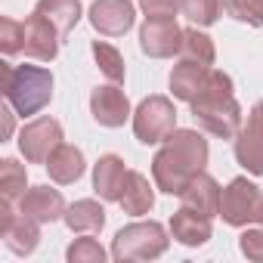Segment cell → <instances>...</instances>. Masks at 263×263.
Listing matches in <instances>:
<instances>
[{"label": "cell", "mask_w": 263, "mask_h": 263, "mask_svg": "<svg viewBox=\"0 0 263 263\" xmlns=\"http://www.w3.org/2000/svg\"><path fill=\"white\" fill-rule=\"evenodd\" d=\"M62 146V124L53 118H37L22 127L19 134V149L25 161L31 164H47V158Z\"/></svg>", "instance_id": "7"}, {"label": "cell", "mask_w": 263, "mask_h": 263, "mask_svg": "<svg viewBox=\"0 0 263 263\" xmlns=\"http://www.w3.org/2000/svg\"><path fill=\"white\" fill-rule=\"evenodd\" d=\"M47 171H50V180L53 183H78L84 177V152L78 146H59L50 158H47Z\"/></svg>", "instance_id": "20"}, {"label": "cell", "mask_w": 263, "mask_h": 263, "mask_svg": "<svg viewBox=\"0 0 263 263\" xmlns=\"http://www.w3.org/2000/svg\"><path fill=\"white\" fill-rule=\"evenodd\" d=\"M180 56H183V59H192V62L214 65L217 50H214V41H211L204 31H198V28H186V31H183V47H180Z\"/></svg>", "instance_id": "23"}, {"label": "cell", "mask_w": 263, "mask_h": 263, "mask_svg": "<svg viewBox=\"0 0 263 263\" xmlns=\"http://www.w3.org/2000/svg\"><path fill=\"white\" fill-rule=\"evenodd\" d=\"M137 10L130 0H96L90 7V25L105 37H121L134 28Z\"/></svg>", "instance_id": "11"}, {"label": "cell", "mask_w": 263, "mask_h": 263, "mask_svg": "<svg viewBox=\"0 0 263 263\" xmlns=\"http://www.w3.org/2000/svg\"><path fill=\"white\" fill-rule=\"evenodd\" d=\"M226 10L232 19L251 25V28H260L263 25V7L257 4V0H226Z\"/></svg>", "instance_id": "29"}, {"label": "cell", "mask_w": 263, "mask_h": 263, "mask_svg": "<svg viewBox=\"0 0 263 263\" xmlns=\"http://www.w3.org/2000/svg\"><path fill=\"white\" fill-rule=\"evenodd\" d=\"M174 130H177V108L167 96H149L134 111V134L146 146L164 143Z\"/></svg>", "instance_id": "5"}, {"label": "cell", "mask_w": 263, "mask_h": 263, "mask_svg": "<svg viewBox=\"0 0 263 263\" xmlns=\"http://www.w3.org/2000/svg\"><path fill=\"white\" fill-rule=\"evenodd\" d=\"M180 10H183V16L189 22H195L198 28H208V25H214L223 16L226 0H183Z\"/></svg>", "instance_id": "25"}, {"label": "cell", "mask_w": 263, "mask_h": 263, "mask_svg": "<svg viewBox=\"0 0 263 263\" xmlns=\"http://www.w3.org/2000/svg\"><path fill=\"white\" fill-rule=\"evenodd\" d=\"M208 164V140L198 130H174L164 140V149L152 158L155 186L167 195H183L195 174Z\"/></svg>", "instance_id": "1"}, {"label": "cell", "mask_w": 263, "mask_h": 263, "mask_svg": "<svg viewBox=\"0 0 263 263\" xmlns=\"http://www.w3.org/2000/svg\"><path fill=\"white\" fill-rule=\"evenodd\" d=\"M220 195H223V189L217 186V180L201 171V174L192 177V183L183 189L180 198H183L186 208H192V211H198L204 217H214V214H220Z\"/></svg>", "instance_id": "16"}, {"label": "cell", "mask_w": 263, "mask_h": 263, "mask_svg": "<svg viewBox=\"0 0 263 263\" xmlns=\"http://www.w3.org/2000/svg\"><path fill=\"white\" fill-rule=\"evenodd\" d=\"M25 183H28V177L19 161H13V158L0 161V192H4L7 201H19L25 195Z\"/></svg>", "instance_id": "24"}, {"label": "cell", "mask_w": 263, "mask_h": 263, "mask_svg": "<svg viewBox=\"0 0 263 263\" xmlns=\"http://www.w3.org/2000/svg\"><path fill=\"white\" fill-rule=\"evenodd\" d=\"M208 74H211V65L183 59V62L174 65V71H171V90H174V96L183 99V102H192V96L204 87Z\"/></svg>", "instance_id": "19"}, {"label": "cell", "mask_w": 263, "mask_h": 263, "mask_svg": "<svg viewBox=\"0 0 263 263\" xmlns=\"http://www.w3.org/2000/svg\"><path fill=\"white\" fill-rule=\"evenodd\" d=\"M118 204H121L124 214H130V217H143V214L152 211V204H155V192H152L149 180H146L140 171H127L124 192H121V201H118Z\"/></svg>", "instance_id": "18"}, {"label": "cell", "mask_w": 263, "mask_h": 263, "mask_svg": "<svg viewBox=\"0 0 263 263\" xmlns=\"http://www.w3.org/2000/svg\"><path fill=\"white\" fill-rule=\"evenodd\" d=\"M0 232H4V241L13 254L25 257L37 248L41 241V223L28 214H13V201H0Z\"/></svg>", "instance_id": "8"}, {"label": "cell", "mask_w": 263, "mask_h": 263, "mask_svg": "<svg viewBox=\"0 0 263 263\" xmlns=\"http://www.w3.org/2000/svg\"><path fill=\"white\" fill-rule=\"evenodd\" d=\"M34 13L47 16L56 25V31L65 37L78 25V19H81V0H37Z\"/></svg>", "instance_id": "22"}, {"label": "cell", "mask_w": 263, "mask_h": 263, "mask_svg": "<svg viewBox=\"0 0 263 263\" xmlns=\"http://www.w3.org/2000/svg\"><path fill=\"white\" fill-rule=\"evenodd\" d=\"M171 235L186 248H198V245H204L211 238V217H204V214L183 204L171 217Z\"/></svg>", "instance_id": "17"}, {"label": "cell", "mask_w": 263, "mask_h": 263, "mask_svg": "<svg viewBox=\"0 0 263 263\" xmlns=\"http://www.w3.org/2000/svg\"><path fill=\"white\" fill-rule=\"evenodd\" d=\"M93 56H96L99 71H102L111 84H121V81H124V56H121L115 47L96 41V44H93Z\"/></svg>", "instance_id": "26"}, {"label": "cell", "mask_w": 263, "mask_h": 263, "mask_svg": "<svg viewBox=\"0 0 263 263\" xmlns=\"http://www.w3.org/2000/svg\"><path fill=\"white\" fill-rule=\"evenodd\" d=\"M260 208H263V192L248 177H235L220 195L217 217H223V223L229 226H248V223H257Z\"/></svg>", "instance_id": "6"}, {"label": "cell", "mask_w": 263, "mask_h": 263, "mask_svg": "<svg viewBox=\"0 0 263 263\" xmlns=\"http://www.w3.org/2000/svg\"><path fill=\"white\" fill-rule=\"evenodd\" d=\"M167 232L161 223L149 220V223H130L124 226L115 241H111V257L121 260V263H130V260H155L167 251Z\"/></svg>", "instance_id": "4"}, {"label": "cell", "mask_w": 263, "mask_h": 263, "mask_svg": "<svg viewBox=\"0 0 263 263\" xmlns=\"http://www.w3.org/2000/svg\"><path fill=\"white\" fill-rule=\"evenodd\" d=\"M62 220H65V226H68L71 232H99V229L105 226V211H102L99 201L81 198V201H74V204L65 211Z\"/></svg>", "instance_id": "21"}, {"label": "cell", "mask_w": 263, "mask_h": 263, "mask_svg": "<svg viewBox=\"0 0 263 263\" xmlns=\"http://www.w3.org/2000/svg\"><path fill=\"white\" fill-rule=\"evenodd\" d=\"M90 111L102 127H121L130 118V102H127L124 90L108 84V87H96L90 93Z\"/></svg>", "instance_id": "13"}, {"label": "cell", "mask_w": 263, "mask_h": 263, "mask_svg": "<svg viewBox=\"0 0 263 263\" xmlns=\"http://www.w3.org/2000/svg\"><path fill=\"white\" fill-rule=\"evenodd\" d=\"M192 118L201 130H208L211 137L220 140H235V134L241 130V105L235 102L232 93V78L226 71H214L208 74L204 87L192 96Z\"/></svg>", "instance_id": "2"}, {"label": "cell", "mask_w": 263, "mask_h": 263, "mask_svg": "<svg viewBox=\"0 0 263 263\" xmlns=\"http://www.w3.org/2000/svg\"><path fill=\"white\" fill-rule=\"evenodd\" d=\"M59 41H62V34L56 31V25L47 16L31 13L25 19V47H22L25 56L41 59V62H53L59 53Z\"/></svg>", "instance_id": "12"}, {"label": "cell", "mask_w": 263, "mask_h": 263, "mask_svg": "<svg viewBox=\"0 0 263 263\" xmlns=\"http://www.w3.org/2000/svg\"><path fill=\"white\" fill-rule=\"evenodd\" d=\"M257 223H260V226H263V208H260V217H257Z\"/></svg>", "instance_id": "33"}, {"label": "cell", "mask_w": 263, "mask_h": 263, "mask_svg": "<svg viewBox=\"0 0 263 263\" xmlns=\"http://www.w3.org/2000/svg\"><path fill=\"white\" fill-rule=\"evenodd\" d=\"M238 248L248 260L263 263V229H245L241 238H238Z\"/></svg>", "instance_id": "30"}, {"label": "cell", "mask_w": 263, "mask_h": 263, "mask_svg": "<svg viewBox=\"0 0 263 263\" xmlns=\"http://www.w3.org/2000/svg\"><path fill=\"white\" fill-rule=\"evenodd\" d=\"M140 7H143L146 19H152V16H177L183 0H140Z\"/></svg>", "instance_id": "31"}, {"label": "cell", "mask_w": 263, "mask_h": 263, "mask_svg": "<svg viewBox=\"0 0 263 263\" xmlns=\"http://www.w3.org/2000/svg\"><path fill=\"white\" fill-rule=\"evenodd\" d=\"M235 161L254 177L263 174V99L251 108L248 124L235 134Z\"/></svg>", "instance_id": "9"}, {"label": "cell", "mask_w": 263, "mask_h": 263, "mask_svg": "<svg viewBox=\"0 0 263 263\" xmlns=\"http://www.w3.org/2000/svg\"><path fill=\"white\" fill-rule=\"evenodd\" d=\"M140 47L152 59H167V56L180 53L183 28L177 25L174 16H152V19H146V25L140 31Z\"/></svg>", "instance_id": "10"}, {"label": "cell", "mask_w": 263, "mask_h": 263, "mask_svg": "<svg viewBox=\"0 0 263 263\" xmlns=\"http://www.w3.org/2000/svg\"><path fill=\"white\" fill-rule=\"evenodd\" d=\"M13 108V105H10ZM10 108H4V137H10L13 134V111Z\"/></svg>", "instance_id": "32"}, {"label": "cell", "mask_w": 263, "mask_h": 263, "mask_svg": "<svg viewBox=\"0 0 263 263\" xmlns=\"http://www.w3.org/2000/svg\"><path fill=\"white\" fill-rule=\"evenodd\" d=\"M0 87L16 115H37L53 99V74L41 65H10L0 62Z\"/></svg>", "instance_id": "3"}, {"label": "cell", "mask_w": 263, "mask_h": 263, "mask_svg": "<svg viewBox=\"0 0 263 263\" xmlns=\"http://www.w3.org/2000/svg\"><path fill=\"white\" fill-rule=\"evenodd\" d=\"M19 211L34 217L37 223H53V220H62L68 208H65V198L59 195V189L34 186V189H25V195L19 198Z\"/></svg>", "instance_id": "14"}, {"label": "cell", "mask_w": 263, "mask_h": 263, "mask_svg": "<svg viewBox=\"0 0 263 263\" xmlns=\"http://www.w3.org/2000/svg\"><path fill=\"white\" fill-rule=\"evenodd\" d=\"M257 4H260V7H263V0H257Z\"/></svg>", "instance_id": "34"}, {"label": "cell", "mask_w": 263, "mask_h": 263, "mask_svg": "<svg viewBox=\"0 0 263 263\" xmlns=\"http://www.w3.org/2000/svg\"><path fill=\"white\" fill-rule=\"evenodd\" d=\"M68 263H102L105 260V248L96 238H74L65 251Z\"/></svg>", "instance_id": "27"}, {"label": "cell", "mask_w": 263, "mask_h": 263, "mask_svg": "<svg viewBox=\"0 0 263 263\" xmlns=\"http://www.w3.org/2000/svg\"><path fill=\"white\" fill-rule=\"evenodd\" d=\"M124 180H127V167L118 155H102L93 167V189L102 201H121L124 192Z\"/></svg>", "instance_id": "15"}, {"label": "cell", "mask_w": 263, "mask_h": 263, "mask_svg": "<svg viewBox=\"0 0 263 263\" xmlns=\"http://www.w3.org/2000/svg\"><path fill=\"white\" fill-rule=\"evenodd\" d=\"M25 47V25L4 16L0 19V50H4V56H13Z\"/></svg>", "instance_id": "28"}]
</instances>
